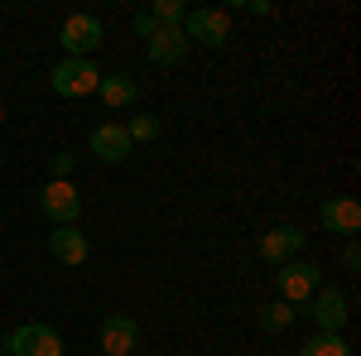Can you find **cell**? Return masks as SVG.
Here are the masks:
<instances>
[{
	"mask_svg": "<svg viewBox=\"0 0 361 356\" xmlns=\"http://www.w3.org/2000/svg\"><path fill=\"white\" fill-rule=\"evenodd\" d=\"M318 221H323V231L352 241V236L361 231V202L357 197H328V202L318 207Z\"/></svg>",
	"mask_w": 361,
	"mask_h": 356,
	"instance_id": "10",
	"label": "cell"
},
{
	"mask_svg": "<svg viewBox=\"0 0 361 356\" xmlns=\"http://www.w3.org/2000/svg\"><path fill=\"white\" fill-rule=\"evenodd\" d=\"M0 356H10V352H0Z\"/></svg>",
	"mask_w": 361,
	"mask_h": 356,
	"instance_id": "25",
	"label": "cell"
},
{
	"mask_svg": "<svg viewBox=\"0 0 361 356\" xmlns=\"http://www.w3.org/2000/svg\"><path fill=\"white\" fill-rule=\"evenodd\" d=\"M130 29H135V34L145 39V44H149V39L159 34V25H154V15H149V10H135V20H130Z\"/></svg>",
	"mask_w": 361,
	"mask_h": 356,
	"instance_id": "20",
	"label": "cell"
},
{
	"mask_svg": "<svg viewBox=\"0 0 361 356\" xmlns=\"http://www.w3.org/2000/svg\"><path fill=\"white\" fill-rule=\"evenodd\" d=\"M49 255H54L58 265L78 270V265H87V255H92V241H87L78 226H54L49 231Z\"/></svg>",
	"mask_w": 361,
	"mask_h": 356,
	"instance_id": "11",
	"label": "cell"
},
{
	"mask_svg": "<svg viewBox=\"0 0 361 356\" xmlns=\"http://www.w3.org/2000/svg\"><path fill=\"white\" fill-rule=\"evenodd\" d=\"M250 15H260V20H270V15H275V5H270V0H250Z\"/></svg>",
	"mask_w": 361,
	"mask_h": 356,
	"instance_id": "22",
	"label": "cell"
},
{
	"mask_svg": "<svg viewBox=\"0 0 361 356\" xmlns=\"http://www.w3.org/2000/svg\"><path fill=\"white\" fill-rule=\"evenodd\" d=\"M39 212L54 221V226H78V212H82V197L68 178H49L39 188Z\"/></svg>",
	"mask_w": 361,
	"mask_h": 356,
	"instance_id": "6",
	"label": "cell"
},
{
	"mask_svg": "<svg viewBox=\"0 0 361 356\" xmlns=\"http://www.w3.org/2000/svg\"><path fill=\"white\" fill-rule=\"evenodd\" d=\"M149 15H154V25H159V29H183L188 5H183V0H154V5H149Z\"/></svg>",
	"mask_w": 361,
	"mask_h": 356,
	"instance_id": "17",
	"label": "cell"
},
{
	"mask_svg": "<svg viewBox=\"0 0 361 356\" xmlns=\"http://www.w3.org/2000/svg\"><path fill=\"white\" fill-rule=\"evenodd\" d=\"M183 39H188V44H202V49H222L226 39H231V15L217 10V5L188 10V20H183Z\"/></svg>",
	"mask_w": 361,
	"mask_h": 356,
	"instance_id": "4",
	"label": "cell"
},
{
	"mask_svg": "<svg viewBox=\"0 0 361 356\" xmlns=\"http://www.w3.org/2000/svg\"><path fill=\"white\" fill-rule=\"evenodd\" d=\"M308 318L318 323V332H342V328H347V318H352L347 294H342V289H318V294L308 299Z\"/></svg>",
	"mask_w": 361,
	"mask_h": 356,
	"instance_id": "8",
	"label": "cell"
},
{
	"mask_svg": "<svg viewBox=\"0 0 361 356\" xmlns=\"http://www.w3.org/2000/svg\"><path fill=\"white\" fill-rule=\"evenodd\" d=\"M97 97H102L106 106H116V111L135 106V78H126V73H111V78H102V82H97Z\"/></svg>",
	"mask_w": 361,
	"mask_h": 356,
	"instance_id": "14",
	"label": "cell"
},
{
	"mask_svg": "<svg viewBox=\"0 0 361 356\" xmlns=\"http://www.w3.org/2000/svg\"><path fill=\"white\" fill-rule=\"evenodd\" d=\"M0 121H5V106H0Z\"/></svg>",
	"mask_w": 361,
	"mask_h": 356,
	"instance_id": "24",
	"label": "cell"
},
{
	"mask_svg": "<svg viewBox=\"0 0 361 356\" xmlns=\"http://www.w3.org/2000/svg\"><path fill=\"white\" fill-rule=\"evenodd\" d=\"M102 39H106V25H102L97 15H87V10L68 15L63 29H58V44H63L68 58H92L97 49H102Z\"/></svg>",
	"mask_w": 361,
	"mask_h": 356,
	"instance_id": "2",
	"label": "cell"
},
{
	"mask_svg": "<svg viewBox=\"0 0 361 356\" xmlns=\"http://www.w3.org/2000/svg\"><path fill=\"white\" fill-rule=\"evenodd\" d=\"M294 318H299V308H294V303H284V299H275V303H265V308H260V328H265V332L294 328Z\"/></svg>",
	"mask_w": 361,
	"mask_h": 356,
	"instance_id": "16",
	"label": "cell"
},
{
	"mask_svg": "<svg viewBox=\"0 0 361 356\" xmlns=\"http://www.w3.org/2000/svg\"><path fill=\"white\" fill-rule=\"evenodd\" d=\"M299 356H352V347H347L342 332H318V337H308L299 347Z\"/></svg>",
	"mask_w": 361,
	"mask_h": 356,
	"instance_id": "15",
	"label": "cell"
},
{
	"mask_svg": "<svg viewBox=\"0 0 361 356\" xmlns=\"http://www.w3.org/2000/svg\"><path fill=\"white\" fill-rule=\"evenodd\" d=\"M97 356H102V352H97Z\"/></svg>",
	"mask_w": 361,
	"mask_h": 356,
	"instance_id": "26",
	"label": "cell"
},
{
	"mask_svg": "<svg viewBox=\"0 0 361 356\" xmlns=\"http://www.w3.org/2000/svg\"><path fill=\"white\" fill-rule=\"evenodd\" d=\"M145 49H149V63L154 68H178L188 58V39H183V29H159Z\"/></svg>",
	"mask_w": 361,
	"mask_h": 356,
	"instance_id": "13",
	"label": "cell"
},
{
	"mask_svg": "<svg viewBox=\"0 0 361 356\" xmlns=\"http://www.w3.org/2000/svg\"><path fill=\"white\" fill-rule=\"evenodd\" d=\"M73 164H78V154H68V149L49 154V173H54V178H68V173H73Z\"/></svg>",
	"mask_w": 361,
	"mask_h": 356,
	"instance_id": "19",
	"label": "cell"
},
{
	"mask_svg": "<svg viewBox=\"0 0 361 356\" xmlns=\"http://www.w3.org/2000/svg\"><path fill=\"white\" fill-rule=\"evenodd\" d=\"M0 352H10V356H63L68 347H63L58 328H49V323H25V328L0 337Z\"/></svg>",
	"mask_w": 361,
	"mask_h": 356,
	"instance_id": "1",
	"label": "cell"
},
{
	"mask_svg": "<svg viewBox=\"0 0 361 356\" xmlns=\"http://www.w3.org/2000/svg\"><path fill=\"white\" fill-rule=\"evenodd\" d=\"M87 145H92V154H97L102 164H126V159H130V149H135L130 135H126V125H111V121H106V125H97Z\"/></svg>",
	"mask_w": 361,
	"mask_h": 356,
	"instance_id": "12",
	"label": "cell"
},
{
	"mask_svg": "<svg viewBox=\"0 0 361 356\" xmlns=\"http://www.w3.org/2000/svg\"><path fill=\"white\" fill-rule=\"evenodd\" d=\"M130 356H149V352H130Z\"/></svg>",
	"mask_w": 361,
	"mask_h": 356,
	"instance_id": "23",
	"label": "cell"
},
{
	"mask_svg": "<svg viewBox=\"0 0 361 356\" xmlns=\"http://www.w3.org/2000/svg\"><path fill=\"white\" fill-rule=\"evenodd\" d=\"M97 82H102V68L92 58H63L49 73V87L58 97H97Z\"/></svg>",
	"mask_w": 361,
	"mask_h": 356,
	"instance_id": "3",
	"label": "cell"
},
{
	"mask_svg": "<svg viewBox=\"0 0 361 356\" xmlns=\"http://www.w3.org/2000/svg\"><path fill=\"white\" fill-rule=\"evenodd\" d=\"M275 284H279V299H284V303L304 308V303L323 289V270H318V265H308V260H289V265H279Z\"/></svg>",
	"mask_w": 361,
	"mask_h": 356,
	"instance_id": "5",
	"label": "cell"
},
{
	"mask_svg": "<svg viewBox=\"0 0 361 356\" xmlns=\"http://www.w3.org/2000/svg\"><path fill=\"white\" fill-rule=\"evenodd\" d=\"M159 116H149V111H140V116H130L126 121V135H130V145H149V140H159Z\"/></svg>",
	"mask_w": 361,
	"mask_h": 356,
	"instance_id": "18",
	"label": "cell"
},
{
	"mask_svg": "<svg viewBox=\"0 0 361 356\" xmlns=\"http://www.w3.org/2000/svg\"><path fill=\"white\" fill-rule=\"evenodd\" d=\"M140 352V323L130 313H106L102 318V356H130Z\"/></svg>",
	"mask_w": 361,
	"mask_h": 356,
	"instance_id": "7",
	"label": "cell"
},
{
	"mask_svg": "<svg viewBox=\"0 0 361 356\" xmlns=\"http://www.w3.org/2000/svg\"><path fill=\"white\" fill-rule=\"evenodd\" d=\"M304 231H299V226H275V231H265V236H260V260H265V265H289V260H299V250H304Z\"/></svg>",
	"mask_w": 361,
	"mask_h": 356,
	"instance_id": "9",
	"label": "cell"
},
{
	"mask_svg": "<svg viewBox=\"0 0 361 356\" xmlns=\"http://www.w3.org/2000/svg\"><path fill=\"white\" fill-rule=\"evenodd\" d=\"M342 270H361V246H357V236L347 241V250H342Z\"/></svg>",
	"mask_w": 361,
	"mask_h": 356,
	"instance_id": "21",
	"label": "cell"
}]
</instances>
